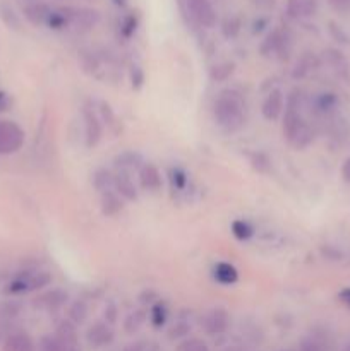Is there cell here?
<instances>
[{
  "instance_id": "cell-6",
  "label": "cell",
  "mask_w": 350,
  "mask_h": 351,
  "mask_svg": "<svg viewBox=\"0 0 350 351\" xmlns=\"http://www.w3.org/2000/svg\"><path fill=\"white\" fill-rule=\"evenodd\" d=\"M290 36H288L287 31L281 29H273L266 34V38L261 43L259 51L263 57H273V55H278V57H287L288 51H290Z\"/></svg>"
},
{
  "instance_id": "cell-19",
  "label": "cell",
  "mask_w": 350,
  "mask_h": 351,
  "mask_svg": "<svg viewBox=\"0 0 350 351\" xmlns=\"http://www.w3.org/2000/svg\"><path fill=\"white\" fill-rule=\"evenodd\" d=\"M113 191L126 201H136L137 199V189L134 182L130 180L129 173H120L117 171L113 177Z\"/></svg>"
},
{
  "instance_id": "cell-35",
  "label": "cell",
  "mask_w": 350,
  "mask_h": 351,
  "mask_svg": "<svg viewBox=\"0 0 350 351\" xmlns=\"http://www.w3.org/2000/svg\"><path fill=\"white\" fill-rule=\"evenodd\" d=\"M175 351H209L208 345L199 338H187L177 346Z\"/></svg>"
},
{
  "instance_id": "cell-40",
  "label": "cell",
  "mask_w": 350,
  "mask_h": 351,
  "mask_svg": "<svg viewBox=\"0 0 350 351\" xmlns=\"http://www.w3.org/2000/svg\"><path fill=\"white\" fill-rule=\"evenodd\" d=\"M253 167L256 168L257 171H266L270 168V160H268L264 154H254L253 158Z\"/></svg>"
},
{
  "instance_id": "cell-34",
  "label": "cell",
  "mask_w": 350,
  "mask_h": 351,
  "mask_svg": "<svg viewBox=\"0 0 350 351\" xmlns=\"http://www.w3.org/2000/svg\"><path fill=\"white\" fill-rule=\"evenodd\" d=\"M240 31V21L237 17H226L222 24V33L226 40H233Z\"/></svg>"
},
{
  "instance_id": "cell-23",
  "label": "cell",
  "mask_w": 350,
  "mask_h": 351,
  "mask_svg": "<svg viewBox=\"0 0 350 351\" xmlns=\"http://www.w3.org/2000/svg\"><path fill=\"white\" fill-rule=\"evenodd\" d=\"M148 321V314L144 308H134L132 312L127 314V317L124 319V331L127 335H136L141 328H143L144 322Z\"/></svg>"
},
{
  "instance_id": "cell-50",
  "label": "cell",
  "mask_w": 350,
  "mask_h": 351,
  "mask_svg": "<svg viewBox=\"0 0 350 351\" xmlns=\"http://www.w3.org/2000/svg\"><path fill=\"white\" fill-rule=\"evenodd\" d=\"M146 351H160V348H158L156 345H148V348H146Z\"/></svg>"
},
{
  "instance_id": "cell-46",
  "label": "cell",
  "mask_w": 350,
  "mask_h": 351,
  "mask_svg": "<svg viewBox=\"0 0 350 351\" xmlns=\"http://www.w3.org/2000/svg\"><path fill=\"white\" fill-rule=\"evenodd\" d=\"M329 29H331V33L335 34L336 38H338V41H342V43H349V38H347L345 34H343V31L340 29V27L336 26V24H329Z\"/></svg>"
},
{
  "instance_id": "cell-36",
  "label": "cell",
  "mask_w": 350,
  "mask_h": 351,
  "mask_svg": "<svg viewBox=\"0 0 350 351\" xmlns=\"http://www.w3.org/2000/svg\"><path fill=\"white\" fill-rule=\"evenodd\" d=\"M103 321L110 326H115L119 321V307L113 300H108L103 307Z\"/></svg>"
},
{
  "instance_id": "cell-30",
  "label": "cell",
  "mask_w": 350,
  "mask_h": 351,
  "mask_svg": "<svg viewBox=\"0 0 350 351\" xmlns=\"http://www.w3.org/2000/svg\"><path fill=\"white\" fill-rule=\"evenodd\" d=\"M235 71V65L232 62H222V64L213 65L211 71H209V77L215 82H223L230 77Z\"/></svg>"
},
{
  "instance_id": "cell-25",
  "label": "cell",
  "mask_w": 350,
  "mask_h": 351,
  "mask_svg": "<svg viewBox=\"0 0 350 351\" xmlns=\"http://www.w3.org/2000/svg\"><path fill=\"white\" fill-rule=\"evenodd\" d=\"M88 314H89L88 302L82 300V298H78V300L72 302L67 308V319L75 326L82 324V322L88 319Z\"/></svg>"
},
{
  "instance_id": "cell-21",
  "label": "cell",
  "mask_w": 350,
  "mask_h": 351,
  "mask_svg": "<svg viewBox=\"0 0 350 351\" xmlns=\"http://www.w3.org/2000/svg\"><path fill=\"white\" fill-rule=\"evenodd\" d=\"M102 213L105 216H115L119 215L120 211H122L124 208V202H122V197H120L119 194H117L115 191H106L102 194Z\"/></svg>"
},
{
  "instance_id": "cell-22",
  "label": "cell",
  "mask_w": 350,
  "mask_h": 351,
  "mask_svg": "<svg viewBox=\"0 0 350 351\" xmlns=\"http://www.w3.org/2000/svg\"><path fill=\"white\" fill-rule=\"evenodd\" d=\"M336 105H338V98L333 93H321L312 99L311 106L318 115H329L336 108Z\"/></svg>"
},
{
  "instance_id": "cell-29",
  "label": "cell",
  "mask_w": 350,
  "mask_h": 351,
  "mask_svg": "<svg viewBox=\"0 0 350 351\" xmlns=\"http://www.w3.org/2000/svg\"><path fill=\"white\" fill-rule=\"evenodd\" d=\"M47 26L51 29H65L69 26V7L67 9H51L47 19Z\"/></svg>"
},
{
  "instance_id": "cell-45",
  "label": "cell",
  "mask_w": 350,
  "mask_h": 351,
  "mask_svg": "<svg viewBox=\"0 0 350 351\" xmlns=\"http://www.w3.org/2000/svg\"><path fill=\"white\" fill-rule=\"evenodd\" d=\"M146 348H148V343L134 341V343H130V345H127L122 351H146Z\"/></svg>"
},
{
  "instance_id": "cell-47",
  "label": "cell",
  "mask_w": 350,
  "mask_h": 351,
  "mask_svg": "<svg viewBox=\"0 0 350 351\" xmlns=\"http://www.w3.org/2000/svg\"><path fill=\"white\" fill-rule=\"evenodd\" d=\"M328 2L331 3L335 9H342V10L350 9V0H328Z\"/></svg>"
},
{
  "instance_id": "cell-44",
  "label": "cell",
  "mask_w": 350,
  "mask_h": 351,
  "mask_svg": "<svg viewBox=\"0 0 350 351\" xmlns=\"http://www.w3.org/2000/svg\"><path fill=\"white\" fill-rule=\"evenodd\" d=\"M174 184L177 185V189H184L185 185V173L182 170L174 171Z\"/></svg>"
},
{
  "instance_id": "cell-43",
  "label": "cell",
  "mask_w": 350,
  "mask_h": 351,
  "mask_svg": "<svg viewBox=\"0 0 350 351\" xmlns=\"http://www.w3.org/2000/svg\"><path fill=\"white\" fill-rule=\"evenodd\" d=\"M340 173H342L343 182H347V184H350V156L347 158L345 161H343L342 170H340Z\"/></svg>"
},
{
  "instance_id": "cell-9",
  "label": "cell",
  "mask_w": 350,
  "mask_h": 351,
  "mask_svg": "<svg viewBox=\"0 0 350 351\" xmlns=\"http://www.w3.org/2000/svg\"><path fill=\"white\" fill-rule=\"evenodd\" d=\"M98 23V10L88 9V7H81V9H71V7H69V26H72L75 31H79V33H88V31H91Z\"/></svg>"
},
{
  "instance_id": "cell-7",
  "label": "cell",
  "mask_w": 350,
  "mask_h": 351,
  "mask_svg": "<svg viewBox=\"0 0 350 351\" xmlns=\"http://www.w3.org/2000/svg\"><path fill=\"white\" fill-rule=\"evenodd\" d=\"M230 326V315L226 308L213 307L208 312H205L201 317V328L206 335L220 336L226 332Z\"/></svg>"
},
{
  "instance_id": "cell-4",
  "label": "cell",
  "mask_w": 350,
  "mask_h": 351,
  "mask_svg": "<svg viewBox=\"0 0 350 351\" xmlns=\"http://www.w3.org/2000/svg\"><path fill=\"white\" fill-rule=\"evenodd\" d=\"M180 7L187 12L189 19L202 27H215L218 16L209 0H180Z\"/></svg>"
},
{
  "instance_id": "cell-41",
  "label": "cell",
  "mask_w": 350,
  "mask_h": 351,
  "mask_svg": "<svg viewBox=\"0 0 350 351\" xmlns=\"http://www.w3.org/2000/svg\"><path fill=\"white\" fill-rule=\"evenodd\" d=\"M130 82H132V88L134 89H139L141 86H143L144 74H143V71H141V69L137 67V65L132 69V72H130Z\"/></svg>"
},
{
  "instance_id": "cell-39",
  "label": "cell",
  "mask_w": 350,
  "mask_h": 351,
  "mask_svg": "<svg viewBox=\"0 0 350 351\" xmlns=\"http://www.w3.org/2000/svg\"><path fill=\"white\" fill-rule=\"evenodd\" d=\"M136 27H137V19L134 16H127L126 19H124V23H122V33H124V36H132V33L134 31H136Z\"/></svg>"
},
{
  "instance_id": "cell-20",
  "label": "cell",
  "mask_w": 350,
  "mask_h": 351,
  "mask_svg": "<svg viewBox=\"0 0 350 351\" xmlns=\"http://www.w3.org/2000/svg\"><path fill=\"white\" fill-rule=\"evenodd\" d=\"M213 278L216 280V283L230 287V285L237 283V280H239V273H237V269L232 266V264L218 263L215 267H213Z\"/></svg>"
},
{
  "instance_id": "cell-10",
  "label": "cell",
  "mask_w": 350,
  "mask_h": 351,
  "mask_svg": "<svg viewBox=\"0 0 350 351\" xmlns=\"http://www.w3.org/2000/svg\"><path fill=\"white\" fill-rule=\"evenodd\" d=\"M285 110V95L280 88L271 89L261 105V113L268 122H277Z\"/></svg>"
},
{
  "instance_id": "cell-16",
  "label": "cell",
  "mask_w": 350,
  "mask_h": 351,
  "mask_svg": "<svg viewBox=\"0 0 350 351\" xmlns=\"http://www.w3.org/2000/svg\"><path fill=\"white\" fill-rule=\"evenodd\" d=\"M318 9V0H287V16L292 19H304L316 14Z\"/></svg>"
},
{
  "instance_id": "cell-11",
  "label": "cell",
  "mask_w": 350,
  "mask_h": 351,
  "mask_svg": "<svg viewBox=\"0 0 350 351\" xmlns=\"http://www.w3.org/2000/svg\"><path fill=\"white\" fill-rule=\"evenodd\" d=\"M69 302V293L67 291L60 290V288H54V290H48L45 293L38 295L33 300V305L36 308L47 312H57L62 307H65Z\"/></svg>"
},
{
  "instance_id": "cell-5",
  "label": "cell",
  "mask_w": 350,
  "mask_h": 351,
  "mask_svg": "<svg viewBox=\"0 0 350 351\" xmlns=\"http://www.w3.org/2000/svg\"><path fill=\"white\" fill-rule=\"evenodd\" d=\"M24 130L10 120H0V154H14L23 147Z\"/></svg>"
},
{
  "instance_id": "cell-28",
  "label": "cell",
  "mask_w": 350,
  "mask_h": 351,
  "mask_svg": "<svg viewBox=\"0 0 350 351\" xmlns=\"http://www.w3.org/2000/svg\"><path fill=\"white\" fill-rule=\"evenodd\" d=\"M167 317H168V308H167V305L163 304V302L158 300L156 304L151 305L150 321H151V324H153L154 329L163 328L165 322H167Z\"/></svg>"
},
{
  "instance_id": "cell-15",
  "label": "cell",
  "mask_w": 350,
  "mask_h": 351,
  "mask_svg": "<svg viewBox=\"0 0 350 351\" xmlns=\"http://www.w3.org/2000/svg\"><path fill=\"white\" fill-rule=\"evenodd\" d=\"M161 173L153 163H144L139 168V185L146 192H158L161 189Z\"/></svg>"
},
{
  "instance_id": "cell-14",
  "label": "cell",
  "mask_w": 350,
  "mask_h": 351,
  "mask_svg": "<svg viewBox=\"0 0 350 351\" xmlns=\"http://www.w3.org/2000/svg\"><path fill=\"white\" fill-rule=\"evenodd\" d=\"M2 351H36V345L26 331L16 329L2 341Z\"/></svg>"
},
{
  "instance_id": "cell-33",
  "label": "cell",
  "mask_w": 350,
  "mask_h": 351,
  "mask_svg": "<svg viewBox=\"0 0 350 351\" xmlns=\"http://www.w3.org/2000/svg\"><path fill=\"white\" fill-rule=\"evenodd\" d=\"M189 332H191V322L185 321V319H178V321L172 326L170 331H168V338L184 339Z\"/></svg>"
},
{
  "instance_id": "cell-26",
  "label": "cell",
  "mask_w": 350,
  "mask_h": 351,
  "mask_svg": "<svg viewBox=\"0 0 350 351\" xmlns=\"http://www.w3.org/2000/svg\"><path fill=\"white\" fill-rule=\"evenodd\" d=\"M299 351H328V341L323 335L311 332L299 343Z\"/></svg>"
},
{
  "instance_id": "cell-37",
  "label": "cell",
  "mask_w": 350,
  "mask_h": 351,
  "mask_svg": "<svg viewBox=\"0 0 350 351\" xmlns=\"http://www.w3.org/2000/svg\"><path fill=\"white\" fill-rule=\"evenodd\" d=\"M36 351H62L55 335H47L40 339Z\"/></svg>"
},
{
  "instance_id": "cell-42",
  "label": "cell",
  "mask_w": 350,
  "mask_h": 351,
  "mask_svg": "<svg viewBox=\"0 0 350 351\" xmlns=\"http://www.w3.org/2000/svg\"><path fill=\"white\" fill-rule=\"evenodd\" d=\"M100 112H102V119H103V122L108 123V125H112L113 120H115V115H113V112H112V108H110L108 103L103 101L102 105H100Z\"/></svg>"
},
{
  "instance_id": "cell-13",
  "label": "cell",
  "mask_w": 350,
  "mask_h": 351,
  "mask_svg": "<svg viewBox=\"0 0 350 351\" xmlns=\"http://www.w3.org/2000/svg\"><path fill=\"white\" fill-rule=\"evenodd\" d=\"M55 338H57L62 351L78 348V326L72 324L69 319H64V321L58 322Z\"/></svg>"
},
{
  "instance_id": "cell-17",
  "label": "cell",
  "mask_w": 350,
  "mask_h": 351,
  "mask_svg": "<svg viewBox=\"0 0 350 351\" xmlns=\"http://www.w3.org/2000/svg\"><path fill=\"white\" fill-rule=\"evenodd\" d=\"M113 165H115L117 171H120V173H130L132 170H139L144 165V161L143 156L136 153V151H124L119 156H115Z\"/></svg>"
},
{
  "instance_id": "cell-27",
  "label": "cell",
  "mask_w": 350,
  "mask_h": 351,
  "mask_svg": "<svg viewBox=\"0 0 350 351\" xmlns=\"http://www.w3.org/2000/svg\"><path fill=\"white\" fill-rule=\"evenodd\" d=\"M113 177H115V175L110 170L100 168V170H96L95 175H93V187H95L100 194H103V192L113 189Z\"/></svg>"
},
{
  "instance_id": "cell-8",
  "label": "cell",
  "mask_w": 350,
  "mask_h": 351,
  "mask_svg": "<svg viewBox=\"0 0 350 351\" xmlns=\"http://www.w3.org/2000/svg\"><path fill=\"white\" fill-rule=\"evenodd\" d=\"M113 328L105 321H96L86 331V343L91 350H103L113 343Z\"/></svg>"
},
{
  "instance_id": "cell-3",
  "label": "cell",
  "mask_w": 350,
  "mask_h": 351,
  "mask_svg": "<svg viewBox=\"0 0 350 351\" xmlns=\"http://www.w3.org/2000/svg\"><path fill=\"white\" fill-rule=\"evenodd\" d=\"M51 283V274L47 271H26L14 278L12 281L7 283L3 288L5 295H24L31 293V291L43 290L45 287Z\"/></svg>"
},
{
  "instance_id": "cell-48",
  "label": "cell",
  "mask_w": 350,
  "mask_h": 351,
  "mask_svg": "<svg viewBox=\"0 0 350 351\" xmlns=\"http://www.w3.org/2000/svg\"><path fill=\"white\" fill-rule=\"evenodd\" d=\"M338 298L343 302V304H347L350 307V288H345V290L340 291Z\"/></svg>"
},
{
  "instance_id": "cell-12",
  "label": "cell",
  "mask_w": 350,
  "mask_h": 351,
  "mask_svg": "<svg viewBox=\"0 0 350 351\" xmlns=\"http://www.w3.org/2000/svg\"><path fill=\"white\" fill-rule=\"evenodd\" d=\"M82 120H84V141L86 147H95L102 139V122H100L98 115L93 112V108L84 106L82 108Z\"/></svg>"
},
{
  "instance_id": "cell-49",
  "label": "cell",
  "mask_w": 350,
  "mask_h": 351,
  "mask_svg": "<svg viewBox=\"0 0 350 351\" xmlns=\"http://www.w3.org/2000/svg\"><path fill=\"white\" fill-rule=\"evenodd\" d=\"M5 103H7L5 93H2V91H0V110H2L3 106H5Z\"/></svg>"
},
{
  "instance_id": "cell-52",
  "label": "cell",
  "mask_w": 350,
  "mask_h": 351,
  "mask_svg": "<svg viewBox=\"0 0 350 351\" xmlns=\"http://www.w3.org/2000/svg\"><path fill=\"white\" fill-rule=\"evenodd\" d=\"M69 351H81L79 348H74V350H69Z\"/></svg>"
},
{
  "instance_id": "cell-2",
  "label": "cell",
  "mask_w": 350,
  "mask_h": 351,
  "mask_svg": "<svg viewBox=\"0 0 350 351\" xmlns=\"http://www.w3.org/2000/svg\"><path fill=\"white\" fill-rule=\"evenodd\" d=\"M305 106V98L301 89H292L290 95L285 98V110H283V136L288 143L295 139L302 127L305 125L302 110Z\"/></svg>"
},
{
  "instance_id": "cell-31",
  "label": "cell",
  "mask_w": 350,
  "mask_h": 351,
  "mask_svg": "<svg viewBox=\"0 0 350 351\" xmlns=\"http://www.w3.org/2000/svg\"><path fill=\"white\" fill-rule=\"evenodd\" d=\"M21 314V305L17 302L5 300L0 302V321L14 322V319L19 317Z\"/></svg>"
},
{
  "instance_id": "cell-38",
  "label": "cell",
  "mask_w": 350,
  "mask_h": 351,
  "mask_svg": "<svg viewBox=\"0 0 350 351\" xmlns=\"http://www.w3.org/2000/svg\"><path fill=\"white\" fill-rule=\"evenodd\" d=\"M2 17L5 19V23L9 24L10 27H16V29L19 27V19H17L16 12H14L10 7H7V3H3V7H2Z\"/></svg>"
},
{
  "instance_id": "cell-24",
  "label": "cell",
  "mask_w": 350,
  "mask_h": 351,
  "mask_svg": "<svg viewBox=\"0 0 350 351\" xmlns=\"http://www.w3.org/2000/svg\"><path fill=\"white\" fill-rule=\"evenodd\" d=\"M318 67V58L312 53H304L295 64L294 71H292V77L294 79H304L305 75L311 74L314 69Z\"/></svg>"
},
{
  "instance_id": "cell-32",
  "label": "cell",
  "mask_w": 350,
  "mask_h": 351,
  "mask_svg": "<svg viewBox=\"0 0 350 351\" xmlns=\"http://www.w3.org/2000/svg\"><path fill=\"white\" fill-rule=\"evenodd\" d=\"M232 233L237 240H249L254 235V228L246 219H235L232 223Z\"/></svg>"
},
{
  "instance_id": "cell-51",
  "label": "cell",
  "mask_w": 350,
  "mask_h": 351,
  "mask_svg": "<svg viewBox=\"0 0 350 351\" xmlns=\"http://www.w3.org/2000/svg\"><path fill=\"white\" fill-rule=\"evenodd\" d=\"M342 351H350V343H347V345L342 348Z\"/></svg>"
},
{
  "instance_id": "cell-18",
  "label": "cell",
  "mask_w": 350,
  "mask_h": 351,
  "mask_svg": "<svg viewBox=\"0 0 350 351\" xmlns=\"http://www.w3.org/2000/svg\"><path fill=\"white\" fill-rule=\"evenodd\" d=\"M23 12H24V17H26L31 24H34V26H41V24H47V19L48 16H50L51 9L45 2H38L36 0V2L26 3Z\"/></svg>"
},
{
  "instance_id": "cell-1",
  "label": "cell",
  "mask_w": 350,
  "mask_h": 351,
  "mask_svg": "<svg viewBox=\"0 0 350 351\" xmlns=\"http://www.w3.org/2000/svg\"><path fill=\"white\" fill-rule=\"evenodd\" d=\"M215 122L225 132H235L244 125V101L237 93L223 91L213 105Z\"/></svg>"
}]
</instances>
